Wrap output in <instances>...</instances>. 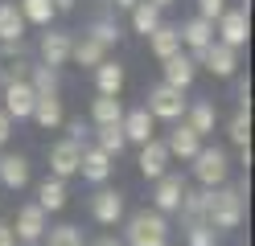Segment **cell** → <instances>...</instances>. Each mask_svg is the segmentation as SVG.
<instances>
[{
    "label": "cell",
    "instance_id": "cell-1",
    "mask_svg": "<svg viewBox=\"0 0 255 246\" xmlns=\"http://www.w3.org/2000/svg\"><path fill=\"white\" fill-rule=\"evenodd\" d=\"M243 193H247V185H239V189H227V185L206 189V226L210 230H235L243 222Z\"/></svg>",
    "mask_w": 255,
    "mask_h": 246
},
{
    "label": "cell",
    "instance_id": "cell-2",
    "mask_svg": "<svg viewBox=\"0 0 255 246\" xmlns=\"http://www.w3.org/2000/svg\"><path fill=\"white\" fill-rule=\"evenodd\" d=\"M128 246H169V222L156 209H140L128 218Z\"/></svg>",
    "mask_w": 255,
    "mask_h": 246
},
{
    "label": "cell",
    "instance_id": "cell-3",
    "mask_svg": "<svg viewBox=\"0 0 255 246\" xmlns=\"http://www.w3.org/2000/svg\"><path fill=\"white\" fill-rule=\"evenodd\" d=\"M194 176H198V185H206V189L227 185V176H231V156L222 152V148H202V152L194 156Z\"/></svg>",
    "mask_w": 255,
    "mask_h": 246
},
{
    "label": "cell",
    "instance_id": "cell-4",
    "mask_svg": "<svg viewBox=\"0 0 255 246\" xmlns=\"http://www.w3.org/2000/svg\"><path fill=\"white\" fill-rule=\"evenodd\" d=\"M214 25H218V29H214V33H218L214 41L231 45V49H243L247 37H251V12H243V8H227Z\"/></svg>",
    "mask_w": 255,
    "mask_h": 246
},
{
    "label": "cell",
    "instance_id": "cell-5",
    "mask_svg": "<svg viewBox=\"0 0 255 246\" xmlns=\"http://www.w3.org/2000/svg\"><path fill=\"white\" fill-rule=\"evenodd\" d=\"M185 98H181V90H173V86H165V82H161V86H152L148 90V115H152V119H169V123H177L181 119V115H185Z\"/></svg>",
    "mask_w": 255,
    "mask_h": 246
},
{
    "label": "cell",
    "instance_id": "cell-6",
    "mask_svg": "<svg viewBox=\"0 0 255 246\" xmlns=\"http://www.w3.org/2000/svg\"><path fill=\"white\" fill-rule=\"evenodd\" d=\"M33 103H37V90L29 86V78H17V82H8L4 86V111L8 119H29L33 115Z\"/></svg>",
    "mask_w": 255,
    "mask_h": 246
},
{
    "label": "cell",
    "instance_id": "cell-7",
    "mask_svg": "<svg viewBox=\"0 0 255 246\" xmlns=\"http://www.w3.org/2000/svg\"><path fill=\"white\" fill-rule=\"evenodd\" d=\"M70 45H74V37H70V33H62V29H50V33H41V45H37V54H41V66H50V70L66 66V62H70Z\"/></svg>",
    "mask_w": 255,
    "mask_h": 246
},
{
    "label": "cell",
    "instance_id": "cell-8",
    "mask_svg": "<svg viewBox=\"0 0 255 246\" xmlns=\"http://www.w3.org/2000/svg\"><path fill=\"white\" fill-rule=\"evenodd\" d=\"M239 49H231V45H222V41H210V45H206L202 49V66H206V70H210L214 78H235V70H239Z\"/></svg>",
    "mask_w": 255,
    "mask_h": 246
},
{
    "label": "cell",
    "instance_id": "cell-9",
    "mask_svg": "<svg viewBox=\"0 0 255 246\" xmlns=\"http://www.w3.org/2000/svg\"><path fill=\"white\" fill-rule=\"evenodd\" d=\"M78 160H83V144H74V140H58L50 144V172L58 180H66L78 172Z\"/></svg>",
    "mask_w": 255,
    "mask_h": 246
},
{
    "label": "cell",
    "instance_id": "cell-10",
    "mask_svg": "<svg viewBox=\"0 0 255 246\" xmlns=\"http://www.w3.org/2000/svg\"><path fill=\"white\" fill-rule=\"evenodd\" d=\"M181 197H185V180L177 172H165V176H156V193H152V205L156 213H173V209H181Z\"/></svg>",
    "mask_w": 255,
    "mask_h": 246
},
{
    "label": "cell",
    "instance_id": "cell-11",
    "mask_svg": "<svg viewBox=\"0 0 255 246\" xmlns=\"http://www.w3.org/2000/svg\"><path fill=\"white\" fill-rule=\"evenodd\" d=\"M177 37H181V45L189 49V58H202V49L214 41V25L210 21H202V16H189L185 25H177Z\"/></svg>",
    "mask_w": 255,
    "mask_h": 246
},
{
    "label": "cell",
    "instance_id": "cell-12",
    "mask_svg": "<svg viewBox=\"0 0 255 246\" xmlns=\"http://www.w3.org/2000/svg\"><path fill=\"white\" fill-rule=\"evenodd\" d=\"M140 176L144 180H156V176H165L169 172V148H165V140H148V144H140Z\"/></svg>",
    "mask_w": 255,
    "mask_h": 246
},
{
    "label": "cell",
    "instance_id": "cell-13",
    "mask_svg": "<svg viewBox=\"0 0 255 246\" xmlns=\"http://www.w3.org/2000/svg\"><path fill=\"white\" fill-rule=\"evenodd\" d=\"M12 230V238L17 242H37L41 234H45V213H41V205L33 201V205H21L17 209V222L8 226Z\"/></svg>",
    "mask_w": 255,
    "mask_h": 246
},
{
    "label": "cell",
    "instance_id": "cell-14",
    "mask_svg": "<svg viewBox=\"0 0 255 246\" xmlns=\"http://www.w3.org/2000/svg\"><path fill=\"white\" fill-rule=\"evenodd\" d=\"M120 131H124V140H132V144H148L152 131H156V119H152L144 107H136V111H128L124 119H120Z\"/></svg>",
    "mask_w": 255,
    "mask_h": 246
},
{
    "label": "cell",
    "instance_id": "cell-15",
    "mask_svg": "<svg viewBox=\"0 0 255 246\" xmlns=\"http://www.w3.org/2000/svg\"><path fill=\"white\" fill-rule=\"evenodd\" d=\"M91 213H95V222H99V226H116L124 218V193L99 189V193H95V201H91Z\"/></svg>",
    "mask_w": 255,
    "mask_h": 246
},
{
    "label": "cell",
    "instance_id": "cell-16",
    "mask_svg": "<svg viewBox=\"0 0 255 246\" xmlns=\"http://www.w3.org/2000/svg\"><path fill=\"white\" fill-rule=\"evenodd\" d=\"M165 66V86H173V90H185L189 82L198 78V62L189 58V54H173L169 62H161Z\"/></svg>",
    "mask_w": 255,
    "mask_h": 246
},
{
    "label": "cell",
    "instance_id": "cell-17",
    "mask_svg": "<svg viewBox=\"0 0 255 246\" xmlns=\"http://www.w3.org/2000/svg\"><path fill=\"white\" fill-rule=\"evenodd\" d=\"M181 119H185V127L189 131H194V136H210V131H214V123H218V107L210 103V98H202V103H194V107H185V115H181Z\"/></svg>",
    "mask_w": 255,
    "mask_h": 246
},
{
    "label": "cell",
    "instance_id": "cell-18",
    "mask_svg": "<svg viewBox=\"0 0 255 246\" xmlns=\"http://www.w3.org/2000/svg\"><path fill=\"white\" fill-rule=\"evenodd\" d=\"M111 156L99 152V148H83V160H78V172H83V180H91V185H103V180L111 176Z\"/></svg>",
    "mask_w": 255,
    "mask_h": 246
},
{
    "label": "cell",
    "instance_id": "cell-19",
    "mask_svg": "<svg viewBox=\"0 0 255 246\" xmlns=\"http://www.w3.org/2000/svg\"><path fill=\"white\" fill-rule=\"evenodd\" d=\"M37 127H45V131H54V127H62L66 123V111H62V98L58 94H37V103H33V115H29Z\"/></svg>",
    "mask_w": 255,
    "mask_h": 246
},
{
    "label": "cell",
    "instance_id": "cell-20",
    "mask_svg": "<svg viewBox=\"0 0 255 246\" xmlns=\"http://www.w3.org/2000/svg\"><path fill=\"white\" fill-rule=\"evenodd\" d=\"M25 16L21 8L12 4V0H0V45H12V41H21L25 37Z\"/></svg>",
    "mask_w": 255,
    "mask_h": 246
},
{
    "label": "cell",
    "instance_id": "cell-21",
    "mask_svg": "<svg viewBox=\"0 0 255 246\" xmlns=\"http://www.w3.org/2000/svg\"><path fill=\"white\" fill-rule=\"evenodd\" d=\"M165 148H169V156H181V160H194L198 152H202V136H194L185 123H177L169 131V140H165Z\"/></svg>",
    "mask_w": 255,
    "mask_h": 246
},
{
    "label": "cell",
    "instance_id": "cell-22",
    "mask_svg": "<svg viewBox=\"0 0 255 246\" xmlns=\"http://www.w3.org/2000/svg\"><path fill=\"white\" fill-rule=\"evenodd\" d=\"M0 185L4 189H25L29 185V160L17 152V156H0Z\"/></svg>",
    "mask_w": 255,
    "mask_h": 246
},
{
    "label": "cell",
    "instance_id": "cell-23",
    "mask_svg": "<svg viewBox=\"0 0 255 246\" xmlns=\"http://www.w3.org/2000/svg\"><path fill=\"white\" fill-rule=\"evenodd\" d=\"M161 25H165L161 21V8H156L152 0H136V4H132V29L140 33V37H152Z\"/></svg>",
    "mask_w": 255,
    "mask_h": 246
},
{
    "label": "cell",
    "instance_id": "cell-24",
    "mask_svg": "<svg viewBox=\"0 0 255 246\" xmlns=\"http://www.w3.org/2000/svg\"><path fill=\"white\" fill-rule=\"evenodd\" d=\"M148 49H152V58L156 62H169L173 54H181V37H177V25H161L148 37Z\"/></svg>",
    "mask_w": 255,
    "mask_h": 246
},
{
    "label": "cell",
    "instance_id": "cell-25",
    "mask_svg": "<svg viewBox=\"0 0 255 246\" xmlns=\"http://www.w3.org/2000/svg\"><path fill=\"white\" fill-rule=\"evenodd\" d=\"M95 86H99V94L120 98V90H124V66L120 62H99L95 66Z\"/></svg>",
    "mask_w": 255,
    "mask_h": 246
},
{
    "label": "cell",
    "instance_id": "cell-26",
    "mask_svg": "<svg viewBox=\"0 0 255 246\" xmlns=\"http://www.w3.org/2000/svg\"><path fill=\"white\" fill-rule=\"evenodd\" d=\"M70 62H74V66H91V70H95L99 62H107V49L95 41V37H87V33H83V37L70 45Z\"/></svg>",
    "mask_w": 255,
    "mask_h": 246
},
{
    "label": "cell",
    "instance_id": "cell-27",
    "mask_svg": "<svg viewBox=\"0 0 255 246\" xmlns=\"http://www.w3.org/2000/svg\"><path fill=\"white\" fill-rule=\"evenodd\" d=\"M37 205H41V213H58L66 205V185H62L58 176H45L37 185Z\"/></svg>",
    "mask_w": 255,
    "mask_h": 246
},
{
    "label": "cell",
    "instance_id": "cell-28",
    "mask_svg": "<svg viewBox=\"0 0 255 246\" xmlns=\"http://www.w3.org/2000/svg\"><path fill=\"white\" fill-rule=\"evenodd\" d=\"M91 119H95V127L120 123V119H124V103H120V98H111V94H99V98L91 103Z\"/></svg>",
    "mask_w": 255,
    "mask_h": 246
},
{
    "label": "cell",
    "instance_id": "cell-29",
    "mask_svg": "<svg viewBox=\"0 0 255 246\" xmlns=\"http://www.w3.org/2000/svg\"><path fill=\"white\" fill-rule=\"evenodd\" d=\"M21 16H25V25H50L58 8H54V0H21Z\"/></svg>",
    "mask_w": 255,
    "mask_h": 246
},
{
    "label": "cell",
    "instance_id": "cell-30",
    "mask_svg": "<svg viewBox=\"0 0 255 246\" xmlns=\"http://www.w3.org/2000/svg\"><path fill=\"white\" fill-rule=\"evenodd\" d=\"M124 131H120V123H111V127H99V144H95V148H99V152H107L111 160H116L120 152H124Z\"/></svg>",
    "mask_w": 255,
    "mask_h": 246
},
{
    "label": "cell",
    "instance_id": "cell-31",
    "mask_svg": "<svg viewBox=\"0 0 255 246\" xmlns=\"http://www.w3.org/2000/svg\"><path fill=\"white\" fill-rule=\"evenodd\" d=\"M231 144L235 148H251V111H235V119H231Z\"/></svg>",
    "mask_w": 255,
    "mask_h": 246
},
{
    "label": "cell",
    "instance_id": "cell-32",
    "mask_svg": "<svg viewBox=\"0 0 255 246\" xmlns=\"http://www.w3.org/2000/svg\"><path fill=\"white\" fill-rule=\"evenodd\" d=\"M87 37H95L103 49H111V45L120 41V25H116V21H107V16H99V21H95V25L87 29Z\"/></svg>",
    "mask_w": 255,
    "mask_h": 246
},
{
    "label": "cell",
    "instance_id": "cell-33",
    "mask_svg": "<svg viewBox=\"0 0 255 246\" xmlns=\"http://www.w3.org/2000/svg\"><path fill=\"white\" fill-rule=\"evenodd\" d=\"M29 86H33L37 94H58V70H50V66H33Z\"/></svg>",
    "mask_w": 255,
    "mask_h": 246
},
{
    "label": "cell",
    "instance_id": "cell-34",
    "mask_svg": "<svg viewBox=\"0 0 255 246\" xmlns=\"http://www.w3.org/2000/svg\"><path fill=\"white\" fill-rule=\"evenodd\" d=\"M45 246H83V230L78 226H58V230H50Z\"/></svg>",
    "mask_w": 255,
    "mask_h": 246
},
{
    "label": "cell",
    "instance_id": "cell-35",
    "mask_svg": "<svg viewBox=\"0 0 255 246\" xmlns=\"http://www.w3.org/2000/svg\"><path fill=\"white\" fill-rule=\"evenodd\" d=\"M222 12H227V0H198V16H202V21L214 25Z\"/></svg>",
    "mask_w": 255,
    "mask_h": 246
},
{
    "label": "cell",
    "instance_id": "cell-36",
    "mask_svg": "<svg viewBox=\"0 0 255 246\" xmlns=\"http://www.w3.org/2000/svg\"><path fill=\"white\" fill-rule=\"evenodd\" d=\"M189 246H214V230L210 226H194L189 230Z\"/></svg>",
    "mask_w": 255,
    "mask_h": 246
},
{
    "label": "cell",
    "instance_id": "cell-37",
    "mask_svg": "<svg viewBox=\"0 0 255 246\" xmlns=\"http://www.w3.org/2000/svg\"><path fill=\"white\" fill-rule=\"evenodd\" d=\"M8 136H12V119L0 111V144H8Z\"/></svg>",
    "mask_w": 255,
    "mask_h": 246
},
{
    "label": "cell",
    "instance_id": "cell-38",
    "mask_svg": "<svg viewBox=\"0 0 255 246\" xmlns=\"http://www.w3.org/2000/svg\"><path fill=\"white\" fill-rule=\"evenodd\" d=\"M83 131H87V127H83V119H70V136H66V140H74V144H83Z\"/></svg>",
    "mask_w": 255,
    "mask_h": 246
},
{
    "label": "cell",
    "instance_id": "cell-39",
    "mask_svg": "<svg viewBox=\"0 0 255 246\" xmlns=\"http://www.w3.org/2000/svg\"><path fill=\"white\" fill-rule=\"evenodd\" d=\"M0 246H17V238H12V230L0 222Z\"/></svg>",
    "mask_w": 255,
    "mask_h": 246
},
{
    "label": "cell",
    "instance_id": "cell-40",
    "mask_svg": "<svg viewBox=\"0 0 255 246\" xmlns=\"http://www.w3.org/2000/svg\"><path fill=\"white\" fill-rule=\"evenodd\" d=\"M111 4H116V8H128V12H132V4H136V0H111Z\"/></svg>",
    "mask_w": 255,
    "mask_h": 246
},
{
    "label": "cell",
    "instance_id": "cell-41",
    "mask_svg": "<svg viewBox=\"0 0 255 246\" xmlns=\"http://www.w3.org/2000/svg\"><path fill=\"white\" fill-rule=\"evenodd\" d=\"M152 4H156V8H161V12H165V8L173 4V0H152Z\"/></svg>",
    "mask_w": 255,
    "mask_h": 246
},
{
    "label": "cell",
    "instance_id": "cell-42",
    "mask_svg": "<svg viewBox=\"0 0 255 246\" xmlns=\"http://www.w3.org/2000/svg\"><path fill=\"white\" fill-rule=\"evenodd\" d=\"M95 246H120V242L116 238H103V242H95Z\"/></svg>",
    "mask_w": 255,
    "mask_h": 246
}]
</instances>
